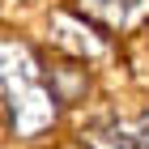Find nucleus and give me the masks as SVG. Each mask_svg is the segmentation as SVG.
<instances>
[{"mask_svg": "<svg viewBox=\"0 0 149 149\" xmlns=\"http://www.w3.org/2000/svg\"><path fill=\"white\" fill-rule=\"evenodd\" d=\"M85 149H136V136L111 119V124H98L90 136H85Z\"/></svg>", "mask_w": 149, "mask_h": 149, "instance_id": "nucleus-1", "label": "nucleus"}]
</instances>
